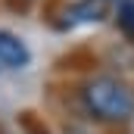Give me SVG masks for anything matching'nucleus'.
<instances>
[{
  "label": "nucleus",
  "instance_id": "obj_2",
  "mask_svg": "<svg viewBox=\"0 0 134 134\" xmlns=\"http://www.w3.org/2000/svg\"><path fill=\"white\" fill-rule=\"evenodd\" d=\"M106 19V0H75L66 9V19L59 28H78V25H97Z\"/></svg>",
  "mask_w": 134,
  "mask_h": 134
},
{
  "label": "nucleus",
  "instance_id": "obj_4",
  "mask_svg": "<svg viewBox=\"0 0 134 134\" xmlns=\"http://www.w3.org/2000/svg\"><path fill=\"white\" fill-rule=\"evenodd\" d=\"M119 28H122V34L128 41H134V0L119 3Z\"/></svg>",
  "mask_w": 134,
  "mask_h": 134
},
{
  "label": "nucleus",
  "instance_id": "obj_1",
  "mask_svg": "<svg viewBox=\"0 0 134 134\" xmlns=\"http://www.w3.org/2000/svg\"><path fill=\"white\" fill-rule=\"evenodd\" d=\"M81 103L87 115L106 125H125L134 119V91L125 78L94 75L81 84Z\"/></svg>",
  "mask_w": 134,
  "mask_h": 134
},
{
  "label": "nucleus",
  "instance_id": "obj_3",
  "mask_svg": "<svg viewBox=\"0 0 134 134\" xmlns=\"http://www.w3.org/2000/svg\"><path fill=\"white\" fill-rule=\"evenodd\" d=\"M0 66H6V69H28L31 66V50L19 34L0 31Z\"/></svg>",
  "mask_w": 134,
  "mask_h": 134
},
{
  "label": "nucleus",
  "instance_id": "obj_5",
  "mask_svg": "<svg viewBox=\"0 0 134 134\" xmlns=\"http://www.w3.org/2000/svg\"><path fill=\"white\" fill-rule=\"evenodd\" d=\"M63 134H94V131H87V128H81V125H66Z\"/></svg>",
  "mask_w": 134,
  "mask_h": 134
}]
</instances>
